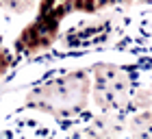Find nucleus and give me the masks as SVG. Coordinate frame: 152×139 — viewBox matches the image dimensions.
<instances>
[{
  "mask_svg": "<svg viewBox=\"0 0 152 139\" xmlns=\"http://www.w3.org/2000/svg\"><path fill=\"white\" fill-rule=\"evenodd\" d=\"M130 96V80L120 67L98 65L94 70V100L100 109H117Z\"/></svg>",
  "mask_w": 152,
  "mask_h": 139,
  "instance_id": "f257e3e1",
  "label": "nucleus"
},
{
  "mask_svg": "<svg viewBox=\"0 0 152 139\" xmlns=\"http://www.w3.org/2000/svg\"><path fill=\"white\" fill-rule=\"evenodd\" d=\"M0 4H4L7 9H11L13 13H26L35 4V0H0Z\"/></svg>",
  "mask_w": 152,
  "mask_h": 139,
  "instance_id": "f03ea898",
  "label": "nucleus"
},
{
  "mask_svg": "<svg viewBox=\"0 0 152 139\" xmlns=\"http://www.w3.org/2000/svg\"><path fill=\"white\" fill-rule=\"evenodd\" d=\"M11 67V50L0 48V76H4Z\"/></svg>",
  "mask_w": 152,
  "mask_h": 139,
  "instance_id": "7ed1b4c3",
  "label": "nucleus"
}]
</instances>
